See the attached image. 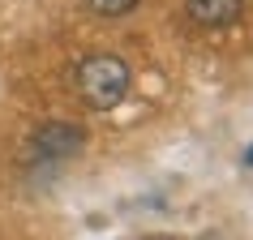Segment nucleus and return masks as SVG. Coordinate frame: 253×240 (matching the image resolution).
Returning <instances> with one entry per match:
<instances>
[{
  "label": "nucleus",
  "mask_w": 253,
  "mask_h": 240,
  "mask_svg": "<svg viewBox=\"0 0 253 240\" xmlns=\"http://www.w3.org/2000/svg\"><path fill=\"white\" fill-rule=\"evenodd\" d=\"M129 86H133V73H129V65H125L120 56H112V52L86 56L78 65V73H73V90H78L82 103L94 107V112H112V107L129 94Z\"/></svg>",
  "instance_id": "nucleus-1"
},
{
  "label": "nucleus",
  "mask_w": 253,
  "mask_h": 240,
  "mask_svg": "<svg viewBox=\"0 0 253 240\" xmlns=\"http://www.w3.org/2000/svg\"><path fill=\"white\" fill-rule=\"evenodd\" d=\"M82 142H86V133L73 120H47V124H39V133L30 137V150L39 159H73L82 150Z\"/></svg>",
  "instance_id": "nucleus-2"
},
{
  "label": "nucleus",
  "mask_w": 253,
  "mask_h": 240,
  "mask_svg": "<svg viewBox=\"0 0 253 240\" xmlns=\"http://www.w3.org/2000/svg\"><path fill=\"white\" fill-rule=\"evenodd\" d=\"M245 13V0H189V17L198 26H232Z\"/></svg>",
  "instance_id": "nucleus-3"
},
{
  "label": "nucleus",
  "mask_w": 253,
  "mask_h": 240,
  "mask_svg": "<svg viewBox=\"0 0 253 240\" xmlns=\"http://www.w3.org/2000/svg\"><path fill=\"white\" fill-rule=\"evenodd\" d=\"M133 4H137V0H90V9L99 17H125Z\"/></svg>",
  "instance_id": "nucleus-4"
},
{
  "label": "nucleus",
  "mask_w": 253,
  "mask_h": 240,
  "mask_svg": "<svg viewBox=\"0 0 253 240\" xmlns=\"http://www.w3.org/2000/svg\"><path fill=\"white\" fill-rule=\"evenodd\" d=\"M202 240H227V236H223V232H211V236H202Z\"/></svg>",
  "instance_id": "nucleus-5"
},
{
  "label": "nucleus",
  "mask_w": 253,
  "mask_h": 240,
  "mask_svg": "<svg viewBox=\"0 0 253 240\" xmlns=\"http://www.w3.org/2000/svg\"><path fill=\"white\" fill-rule=\"evenodd\" d=\"M245 163H249V167H253V146H249V150H245Z\"/></svg>",
  "instance_id": "nucleus-6"
}]
</instances>
